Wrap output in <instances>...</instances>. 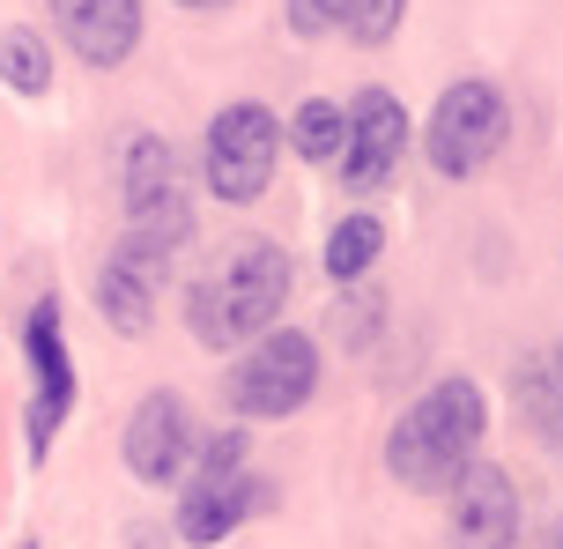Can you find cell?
<instances>
[{
    "instance_id": "cell-20",
    "label": "cell",
    "mask_w": 563,
    "mask_h": 549,
    "mask_svg": "<svg viewBox=\"0 0 563 549\" xmlns=\"http://www.w3.org/2000/svg\"><path fill=\"white\" fill-rule=\"evenodd\" d=\"M400 15H408V0H349L341 30H349L356 45H386V37L400 30Z\"/></svg>"
},
{
    "instance_id": "cell-11",
    "label": "cell",
    "mask_w": 563,
    "mask_h": 549,
    "mask_svg": "<svg viewBox=\"0 0 563 549\" xmlns=\"http://www.w3.org/2000/svg\"><path fill=\"white\" fill-rule=\"evenodd\" d=\"M275 505V483L267 475H216V483H186V497H178V513H170V527H178V542L186 549H223L230 535L245 520H260Z\"/></svg>"
},
{
    "instance_id": "cell-21",
    "label": "cell",
    "mask_w": 563,
    "mask_h": 549,
    "mask_svg": "<svg viewBox=\"0 0 563 549\" xmlns=\"http://www.w3.org/2000/svg\"><path fill=\"white\" fill-rule=\"evenodd\" d=\"M341 15H349V0H289V30L297 37H327V30H341Z\"/></svg>"
},
{
    "instance_id": "cell-16",
    "label": "cell",
    "mask_w": 563,
    "mask_h": 549,
    "mask_svg": "<svg viewBox=\"0 0 563 549\" xmlns=\"http://www.w3.org/2000/svg\"><path fill=\"white\" fill-rule=\"evenodd\" d=\"M289 142H297V156H305V164H341L349 112H341L334 97H311V105H297V119H289Z\"/></svg>"
},
{
    "instance_id": "cell-15",
    "label": "cell",
    "mask_w": 563,
    "mask_h": 549,
    "mask_svg": "<svg viewBox=\"0 0 563 549\" xmlns=\"http://www.w3.org/2000/svg\"><path fill=\"white\" fill-rule=\"evenodd\" d=\"M378 253H386V223L371 208H349L334 231H327V275H334V289H356L378 267Z\"/></svg>"
},
{
    "instance_id": "cell-2",
    "label": "cell",
    "mask_w": 563,
    "mask_h": 549,
    "mask_svg": "<svg viewBox=\"0 0 563 549\" xmlns=\"http://www.w3.org/2000/svg\"><path fill=\"white\" fill-rule=\"evenodd\" d=\"M482 438H489V402H482L475 378L467 372L430 378L416 402L400 408L394 438H386V468H394V483L438 497L482 461Z\"/></svg>"
},
{
    "instance_id": "cell-9",
    "label": "cell",
    "mask_w": 563,
    "mask_h": 549,
    "mask_svg": "<svg viewBox=\"0 0 563 549\" xmlns=\"http://www.w3.org/2000/svg\"><path fill=\"white\" fill-rule=\"evenodd\" d=\"M445 497H452L445 549H519L527 505H519V491H511V475L497 461H475Z\"/></svg>"
},
{
    "instance_id": "cell-5",
    "label": "cell",
    "mask_w": 563,
    "mask_h": 549,
    "mask_svg": "<svg viewBox=\"0 0 563 549\" xmlns=\"http://www.w3.org/2000/svg\"><path fill=\"white\" fill-rule=\"evenodd\" d=\"M282 156V119L267 105H223L200 134V178L223 208H253L275 178Z\"/></svg>"
},
{
    "instance_id": "cell-8",
    "label": "cell",
    "mask_w": 563,
    "mask_h": 549,
    "mask_svg": "<svg viewBox=\"0 0 563 549\" xmlns=\"http://www.w3.org/2000/svg\"><path fill=\"white\" fill-rule=\"evenodd\" d=\"M194 446H200V431H194L186 394L156 386V394H141L134 416H126V431H119V461H126L134 483L164 491V483H178V475L194 468Z\"/></svg>"
},
{
    "instance_id": "cell-3",
    "label": "cell",
    "mask_w": 563,
    "mask_h": 549,
    "mask_svg": "<svg viewBox=\"0 0 563 549\" xmlns=\"http://www.w3.org/2000/svg\"><path fill=\"white\" fill-rule=\"evenodd\" d=\"M194 238V194L178 172V149L164 134H134L126 142V253L148 267H164L178 245Z\"/></svg>"
},
{
    "instance_id": "cell-23",
    "label": "cell",
    "mask_w": 563,
    "mask_h": 549,
    "mask_svg": "<svg viewBox=\"0 0 563 549\" xmlns=\"http://www.w3.org/2000/svg\"><path fill=\"white\" fill-rule=\"evenodd\" d=\"M556 549H563V527H556Z\"/></svg>"
},
{
    "instance_id": "cell-13",
    "label": "cell",
    "mask_w": 563,
    "mask_h": 549,
    "mask_svg": "<svg viewBox=\"0 0 563 549\" xmlns=\"http://www.w3.org/2000/svg\"><path fill=\"white\" fill-rule=\"evenodd\" d=\"M97 312H104L112 334L141 342V334H148V319H156V267L134 261L126 245H112V261L97 267Z\"/></svg>"
},
{
    "instance_id": "cell-14",
    "label": "cell",
    "mask_w": 563,
    "mask_h": 549,
    "mask_svg": "<svg viewBox=\"0 0 563 549\" xmlns=\"http://www.w3.org/2000/svg\"><path fill=\"white\" fill-rule=\"evenodd\" d=\"M511 402L527 416V431H534L549 453H563V342H549V349H534V356L511 364Z\"/></svg>"
},
{
    "instance_id": "cell-10",
    "label": "cell",
    "mask_w": 563,
    "mask_h": 549,
    "mask_svg": "<svg viewBox=\"0 0 563 549\" xmlns=\"http://www.w3.org/2000/svg\"><path fill=\"white\" fill-rule=\"evenodd\" d=\"M400 156H408V112H400L394 89H364L356 105H349V142H341V186L349 194H378L386 178L400 172Z\"/></svg>"
},
{
    "instance_id": "cell-6",
    "label": "cell",
    "mask_w": 563,
    "mask_h": 549,
    "mask_svg": "<svg viewBox=\"0 0 563 549\" xmlns=\"http://www.w3.org/2000/svg\"><path fill=\"white\" fill-rule=\"evenodd\" d=\"M505 134H511L505 89L467 75V83H452L445 97H438V112L422 127V149H430V172L438 178H482L489 156L505 149Z\"/></svg>"
},
{
    "instance_id": "cell-17",
    "label": "cell",
    "mask_w": 563,
    "mask_h": 549,
    "mask_svg": "<svg viewBox=\"0 0 563 549\" xmlns=\"http://www.w3.org/2000/svg\"><path fill=\"white\" fill-rule=\"evenodd\" d=\"M0 83L15 89V97H45L53 89V53H45L37 30H8L0 37Z\"/></svg>"
},
{
    "instance_id": "cell-7",
    "label": "cell",
    "mask_w": 563,
    "mask_h": 549,
    "mask_svg": "<svg viewBox=\"0 0 563 549\" xmlns=\"http://www.w3.org/2000/svg\"><path fill=\"white\" fill-rule=\"evenodd\" d=\"M23 356H30V453L45 461L53 453V438L67 431V416H75V349H67V327H59V297L45 289L23 319Z\"/></svg>"
},
{
    "instance_id": "cell-1",
    "label": "cell",
    "mask_w": 563,
    "mask_h": 549,
    "mask_svg": "<svg viewBox=\"0 0 563 549\" xmlns=\"http://www.w3.org/2000/svg\"><path fill=\"white\" fill-rule=\"evenodd\" d=\"M289 253L275 238H230L216 261L186 283V327H194L200 349H245L260 342L267 327L289 305Z\"/></svg>"
},
{
    "instance_id": "cell-19",
    "label": "cell",
    "mask_w": 563,
    "mask_h": 549,
    "mask_svg": "<svg viewBox=\"0 0 563 549\" xmlns=\"http://www.w3.org/2000/svg\"><path fill=\"white\" fill-rule=\"evenodd\" d=\"M245 446H253V438H245V424H230V431L200 438V446H194V468H186V475H194V483H216V475H245Z\"/></svg>"
},
{
    "instance_id": "cell-24",
    "label": "cell",
    "mask_w": 563,
    "mask_h": 549,
    "mask_svg": "<svg viewBox=\"0 0 563 549\" xmlns=\"http://www.w3.org/2000/svg\"><path fill=\"white\" fill-rule=\"evenodd\" d=\"M15 549H30V542H15Z\"/></svg>"
},
{
    "instance_id": "cell-12",
    "label": "cell",
    "mask_w": 563,
    "mask_h": 549,
    "mask_svg": "<svg viewBox=\"0 0 563 549\" xmlns=\"http://www.w3.org/2000/svg\"><path fill=\"white\" fill-rule=\"evenodd\" d=\"M53 23L82 67H119L141 45V0H53Z\"/></svg>"
},
{
    "instance_id": "cell-4",
    "label": "cell",
    "mask_w": 563,
    "mask_h": 549,
    "mask_svg": "<svg viewBox=\"0 0 563 549\" xmlns=\"http://www.w3.org/2000/svg\"><path fill=\"white\" fill-rule=\"evenodd\" d=\"M311 394H319V342L305 327H267L260 342H245V356L223 378V402L238 424H282Z\"/></svg>"
},
{
    "instance_id": "cell-22",
    "label": "cell",
    "mask_w": 563,
    "mask_h": 549,
    "mask_svg": "<svg viewBox=\"0 0 563 549\" xmlns=\"http://www.w3.org/2000/svg\"><path fill=\"white\" fill-rule=\"evenodd\" d=\"M178 8H194V15H216V8H230V0H178Z\"/></svg>"
},
{
    "instance_id": "cell-18",
    "label": "cell",
    "mask_w": 563,
    "mask_h": 549,
    "mask_svg": "<svg viewBox=\"0 0 563 549\" xmlns=\"http://www.w3.org/2000/svg\"><path fill=\"white\" fill-rule=\"evenodd\" d=\"M378 319H386V297L356 283V289H341V305H334V319H327V327H334L349 349H371V342H378Z\"/></svg>"
}]
</instances>
